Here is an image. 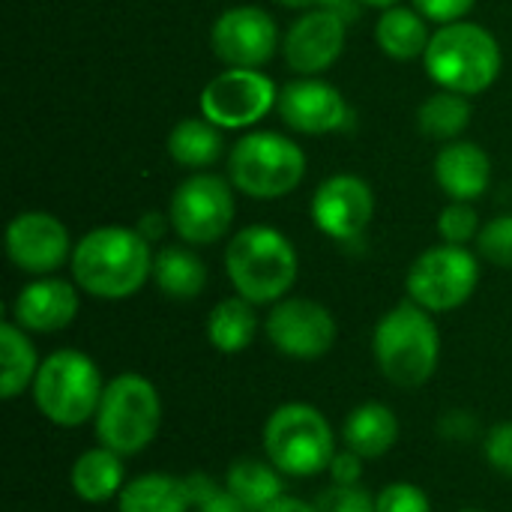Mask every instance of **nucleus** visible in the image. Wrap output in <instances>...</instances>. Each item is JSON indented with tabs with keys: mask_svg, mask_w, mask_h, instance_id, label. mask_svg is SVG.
I'll list each match as a JSON object with an SVG mask.
<instances>
[{
	"mask_svg": "<svg viewBox=\"0 0 512 512\" xmlns=\"http://www.w3.org/2000/svg\"><path fill=\"white\" fill-rule=\"evenodd\" d=\"M210 45L231 69H258L276 54L279 30L261 6H234L216 18Z\"/></svg>",
	"mask_w": 512,
	"mask_h": 512,
	"instance_id": "13",
	"label": "nucleus"
},
{
	"mask_svg": "<svg viewBox=\"0 0 512 512\" xmlns=\"http://www.w3.org/2000/svg\"><path fill=\"white\" fill-rule=\"evenodd\" d=\"M225 270L237 294L249 303H279L297 279V252L282 231L249 225L228 243Z\"/></svg>",
	"mask_w": 512,
	"mask_h": 512,
	"instance_id": "4",
	"label": "nucleus"
},
{
	"mask_svg": "<svg viewBox=\"0 0 512 512\" xmlns=\"http://www.w3.org/2000/svg\"><path fill=\"white\" fill-rule=\"evenodd\" d=\"M276 108H279L282 120L294 132H303V135H327V132L345 126V120H348L345 96L333 84H327L315 75H303V78L285 84L279 90Z\"/></svg>",
	"mask_w": 512,
	"mask_h": 512,
	"instance_id": "17",
	"label": "nucleus"
},
{
	"mask_svg": "<svg viewBox=\"0 0 512 512\" xmlns=\"http://www.w3.org/2000/svg\"><path fill=\"white\" fill-rule=\"evenodd\" d=\"M75 285L99 300H126L153 276V252L141 231L105 225L87 231L72 249Z\"/></svg>",
	"mask_w": 512,
	"mask_h": 512,
	"instance_id": "1",
	"label": "nucleus"
},
{
	"mask_svg": "<svg viewBox=\"0 0 512 512\" xmlns=\"http://www.w3.org/2000/svg\"><path fill=\"white\" fill-rule=\"evenodd\" d=\"M438 234L450 246H465L480 237V216L468 201H453L438 216Z\"/></svg>",
	"mask_w": 512,
	"mask_h": 512,
	"instance_id": "30",
	"label": "nucleus"
},
{
	"mask_svg": "<svg viewBox=\"0 0 512 512\" xmlns=\"http://www.w3.org/2000/svg\"><path fill=\"white\" fill-rule=\"evenodd\" d=\"M225 486L249 512H261L285 495L282 471L273 462H261V459L231 462L225 474Z\"/></svg>",
	"mask_w": 512,
	"mask_h": 512,
	"instance_id": "27",
	"label": "nucleus"
},
{
	"mask_svg": "<svg viewBox=\"0 0 512 512\" xmlns=\"http://www.w3.org/2000/svg\"><path fill=\"white\" fill-rule=\"evenodd\" d=\"M459 512H483V510H459Z\"/></svg>",
	"mask_w": 512,
	"mask_h": 512,
	"instance_id": "41",
	"label": "nucleus"
},
{
	"mask_svg": "<svg viewBox=\"0 0 512 512\" xmlns=\"http://www.w3.org/2000/svg\"><path fill=\"white\" fill-rule=\"evenodd\" d=\"M483 450H486L489 465H492L498 474L512 477V423H498V426H492V432H489L486 441H483Z\"/></svg>",
	"mask_w": 512,
	"mask_h": 512,
	"instance_id": "35",
	"label": "nucleus"
},
{
	"mask_svg": "<svg viewBox=\"0 0 512 512\" xmlns=\"http://www.w3.org/2000/svg\"><path fill=\"white\" fill-rule=\"evenodd\" d=\"M429 18H423L420 12L408 9V6H390L381 12L378 24H375V39H378V48L393 57V60H414V57H423L426 48H429V27H426Z\"/></svg>",
	"mask_w": 512,
	"mask_h": 512,
	"instance_id": "23",
	"label": "nucleus"
},
{
	"mask_svg": "<svg viewBox=\"0 0 512 512\" xmlns=\"http://www.w3.org/2000/svg\"><path fill=\"white\" fill-rule=\"evenodd\" d=\"M261 512H315L312 504H306V501H300V498H288V495H282L279 501H273L270 507H264Z\"/></svg>",
	"mask_w": 512,
	"mask_h": 512,
	"instance_id": "39",
	"label": "nucleus"
},
{
	"mask_svg": "<svg viewBox=\"0 0 512 512\" xmlns=\"http://www.w3.org/2000/svg\"><path fill=\"white\" fill-rule=\"evenodd\" d=\"M93 423L102 447L120 456H138L153 444L162 423L159 390L144 375L123 372L105 384Z\"/></svg>",
	"mask_w": 512,
	"mask_h": 512,
	"instance_id": "6",
	"label": "nucleus"
},
{
	"mask_svg": "<svg viewBox=\"0 0 512 512\" xmlns=\"http://www.w3.org/2000/svg\"><path fill=\"white\" fill-rule=\"evenodd\" d=\"M276 99V84L264 72L228 69L210 78L201 90V114L219 129H243L258 123Z\"/></svg>",
	"mask_w": 512,
	"mask_h": 512,
	"instance_id": "11",
	"label": "nucleus"
},
{
	"mask_svg": "<svg viewBox=\"0 0 512 512\" xmlns=\"http://www.w3.org/2000/svg\"><path fill=\"white\" fill-rule=\"evenodd\" d=\"M306 153L279 132H252L240 138L228 156L231 183L258 201H273L300 186Z\"/></svg>",
	"mask_w": 512,
	"mask_h": 512,
	"instance_id": "8",
	"label": "nucleus"
},
{
	"mask_svg": "<svg viewBox=\"0 0 512 512\" xmlns=\"http://www.w3.org/2000/svg\"><path fill=\"white\" fill-rule=\"evenodd\" d=\"M315 512H375V498L360 486H333L315 501Z\"/></svg>",
	"mask_w": 512,
	"mask_h": 512,
	"instance_id": "34",
	"label": "nucleus"
},
{
	"mask_svg": "<svg viewBox=\"0 0 512 512\" xmlns=\"http://www.w3.org/2000/svg\"><path fill=\"white\" fill-rule=\"evenodd\" d=\"M342 441L363 459H381L399 441V417L381 402H366L345 417Z\"/></svg>",
	"mask_w": 512,
	"mask_h": 512,
	"instance_id": "20",
	"label": "nucleus"
},
{
	"mask_svg": "<svg viewBox=\"0 0 512 512\" xmlns=\"http://www.w3.org/2000/svg\"><path fill=\"white\" fill-rule=\"evenodd\" d=\"M192 495L186 477L144 474L123 486L117 495V512H189Z\"/></svg>",
	"mask_w": 512,
	"mask_h": 512,
	"instance_id": "22",
	"label": "nucleus"
},
{
	"mask_svg": "<svg viewBox=\"0 0 512 512\" xmlns=\"http://www.w3.org/2000/svg\"><path fill=\"white\" fill-rule=\"evenodd\" d=\"M222 132L210 120H180L168 135V153L183 168H207L222 153Z\"/></svg>",
	"mask_w": 512,
	"mask_h": 512,
	"instance_id": "28",
	"label": "nucleus"
},
{
	"mask_svg": "<svg viewBox=\"0 0 512 512\" xmlns=\"http://www.w3.org/2000/svg\"><path fill=\"white\" fill-rule=\"evenodd\" d=\"M264 330L270 345L291 360H318L330 354L339 333L330 309L306 297H288L273 303Z\"/></svg>",
	"mask_w": 512,
	"mask_h": 512,
	"instance_id": "12",
	"label": "nucleus"
},
{
	"mask_svg": "<svg viewBox=\"0 0 512 512\" xmlns=\"http://www.w3.org/2000/svg\"><path fill=\"white\" fill-rule=\"evenodd\" d=\"M255 336H258L255 303H249L240 294L216 303L213 312L207 315V342L219 354H240L255 342Z\"/></svg>",
	"mask_w": 512,
	"mask_h": 512,
	"instance_id": "24",
	"label": "nucleus"
},
{
	"mask_svg": "<svg viewBox=\"0 0 512 512\" xmlns=\"http://www.w3.org/2000/svg\"><path fill=\"white\" fill-rule=\"evenodd\" d=\"M264 453L285 477H315L330 468L336 438L327 417L306 405L288 402L264 423Z\"/></svg>",
	"mask_w": 512,
	"mask_h": 512,
	"instance_id": "7",
	"label": "nucleus"
},
{
	"mask_svg": "<svg viewBox=\"0 0 512 512\" xmlns=\"http://www.w3.org/2000/svg\"><path fill=\"white\" fill-rule=\"evenodd\" d=\"M480 282L477 255L465 246H432L408 270V297L426 312H453L471 300Z\"/></svg>",
	"mask_w": 512,
	"mask_h": 512,
	"instance_id": "9",
	"label": "nucleus"
},
{
	"mask_svg": "<svg viewBox=\"0 0 512 512\" xmlns=\"http://www.w3.org/2000/svg\"><path fill=\"white\" fill-rule=\"evenodd\" d=\"M30 390L39 414L48 423L60 429H78L96 417L105 384L93 357L75 348H60L39 363Z\"/></svg>",
	"mask_w": 512,
	"mask_h": 512,
	"instance_id": "5",
	"label": "nucleus"
},
{
	"mask_svg": "<svg viewBox=\"0 0 512 512\" xmlns=\"http://www.w3.org/2000/svg\"><path fill=\"white\" fill-rule=\"evenodd\" d=\"M360 3H366V6H378V9H390V6H396L399 0H360Z\"/></svg>",
	"mask_w": 512,
	"mask_h": 512,
	"instance_id": "40",
	"label": "nucleus"
},
{
	"mask_svg": "<svg viewBox=\"0 0 512 512\" xmlns=\"http://www.w3.org/2000/svg\"><path fill=\"white\" fill-rule=\"evenodd\" d=\"M6 255L9 261L33 276H48L63 267L72 255L66 225L42 210L21 213L6 228Z\"/></svg>",
	"mask_w": 512,
	"mask_h": 512,
	"instance_id": "14",
	"label": "nucleus"
},
{
	"mask_svg": "<svg viewBox=\"0 0 512 512\" xmlns=\"http://www.w3.org/2000/svg\"><path fill=\"white\" fill-rule=\"evenodd\" d=\"M375 512H432V501L414 483H390L375 495Z\"/></svg>",
	"mask_w": 512,
	"mask_h": 512,
	"instance_id": "33",
	"label": "nucleus"
},
{
	"mask_svg": "<svg viewBox=\"0 0 512 512\" xmlns=\"http://www.w3.org/2000/svg\"><path fill=\"white\" fill-rule=\"evenodd\" d=\"M72 492L84 504H105L123 492V456L108 447H93L81 453L69 471Z\"/></svg>",
	"mask_w": 512,
	"mask_h": 512,
	"instance_id": "21",
	"label": "nucleus"
},
{
	"mask_svg": "<svg viewBox=\"0 0 512 512\" xmlns=\"http://www.w3.org/2000/svg\"><path fill=\"white\" fill-rule=\"evenodd\" d=\"M477 0H414L417 12L429 21H438V24H453V21H462V15H468L474 9Z\"/></svg>",
	"mask_w": 512,
	"mask_h": 512,
	"instance_id": "36",
	"label": "nucleus"
},
{
	"mask_svg": "<svg viewBox=\"0 0 512 512\" xmlns=\"http://www.w3.org/2000/svg\"><path fill=\"white\" fill-rule=\"evenodd\" d=\"M372 354L381 375L396 387L426 384L441 360V336L432 312L405 300L393 306L372 333Z\"/></svg>",
	"mask_w": 512,
	"mask_h": 512,
	"instance_id": "2",
	"label": "nucleus"
},
{
	"mask_svg": "<svg viewBox=\"0 0 512 512\" xmlns=\"http://www.w3.org/2000/svg\"><path fill=\"white\" fill-rule=\"evenodd\" d=\"M186 486L198 512H249L228 492V486H216L207 474H189Z\"/></svg>",
	"mask_w": 512,
	"mask_h": 512,
	"instance_id": "31",
	"label": "nucleus"
},
{
	"mask_svg": "<svg viewBox=\"0 0 512 512\" xmlns=\"http://www.w3.org/2000/svg\"><path fill=\"white\" fill-rule=\"evenodd\" d=\"M471 102L468 96L462 93H453V90H441L435 96H429L420 111H417V126L426 138H435V141H456L468 123H471Z\"/></svg>",
	"mask_w": 512,
	"mask_h": 512,
	"instance_id": "29",
	"label": "nucleus"
},
{
	"mask_svg": "<svg viewBox=\"0 0 512 512\" xmlns=\"http://www.w3.org/2000/svg\"><path fill=\"white\" fill-rule=\"evenodd\" d=\"M39 372L36 348L24 327L15 321L0 324V393L3 399L21 396L27 387H33V378Z\"/></svg>",
	"mask_w": 512,
	"mask_h": 512,
	"instance_id": "26",
	"label": "nucleus"
},
{
	"mask_svg": "<svg viewBox=\"0 0 512 512\" xmlns=\"http://www.w3.org/2000/svg\"><path fill=\"white\" fill-rule=\"evenodd\" d=\"M477 246L489 264L512 270V216H498V219L486 222L480 228Z\"/></svg>",
	"mask_w": 512,
	"mask_h": 512,
	"instance_id": "32",
	"label": "nucleus"
},
{
	"mask_svg": "<svg viewBox=\"0 0 512 512\" xmlns=\"http://www.w3.org/2000/svg\"><path fill=\"white\" fill-rule=\"evenodd\" d=\"M492 162L474 141H450L435 159V180L453 201H477L489 189Z\"/></svg>",
	"mask_w": 512,
	"mask_h": 512,
	"instance_id": "19",
	"label": "nucleus"
},
{
	"mask_svg": "<svg viewBox=\"0 0 512 512\" xmlns=\"http://www.w3.org/2000/svg\"><path fill=\"white\" fill-rule=\"evenodd\" d=\"M288 9H339L348 15V3L345 0H276Z\"/></svg>",
	"mask_w": 512,
	"mask_h": 512,
	"instance_id": "38",
	"label": "nucleus"
},
{
	"mask_svg": "<svg viewBox=\"0 0 512 512\" xmlns=\"http://www.w3.org/2000/svg\"><path fill=\"white\" fill-rule=\"evenodd\" d=\"M327 474L333 477V486H357L360 477H363V456H357L354 450H342L333 456Z\"/></svg>",
	"mask_w": 512,
	"mask_h": 512,
	"instance_id": "37",
	"label": "nucleus"
},
{
	"mask_svg": "<svg viewBox=\"0 0 512 512\" xmlns=\"http://www.w3.org/2000/svg\"><path fill=\"white\" fill-rule=\"evenodd\" d=\"M15 324L30 333L66 330L78 315V291L66 279H36L21 288L12 306Z\"/></svg>",
	"mask_w": 512,
	"mask_h": 512,
	"instance_id": "18",
	"label": "nucleus"
},
{
	"mask_svg": "<svg viewBox=\"0 0 512 512\" xmlns=\"http://www.w3.org/2000/svg\"><path fill=\"white\" fill-rule=\"evenodd\" d=\"M168 219L189 246L216 243L234 222V192L216 174H192L174 189Z\"/></svg>",
	"mask_w": 512,
	"mask_h": 512,
	"instance_id": "10",
	"label": "nucleus"
},
{
	"mask_svg": "<svg viewBox=\"0 0 512 512\" xmlns=\"http://www.w3.org/2000/svg\"><path fill=\"white\" fill-rule=\"evenodd\" d=\"M375 216V195L354 174L327 177L312 195V219L333 240H357Z\"/></svg>",
	"mask_w": 512,
	"mask_h": 512,
	"instance_id": "15",
	"label": "nucleus"
},
{
	"mask_svg": "<svg viewBox=\"0 0 512 512\" xmlns=\"http://www.w3.org/2000/svg\"><path fill=\"white\" fill-rule=\"evenodd\" d=\"M153 282L171 300H192L207 285V267L186 246H165L153 255Z\"/></svg>",
	"mask_w": 512,
	"mask_h": 512,
	"instance_id": "25",
	"label": "nucleus"
},
{
	"mask_svg": "<svg viewBox=\"0 0 512 512\" xmlns=\"http://www.w3.org/2000/svg\"><path fill=\"white\" fill-rule=\"evenodd\" d=\"M345 48V12L309 9L300 15L282 42L285 63L300 75H318L330 69Z\"/></svg>",
	"mask_w": 512,
	"mask_h": 512,
	"instance_id": "16",
	"label": "nucleus"
},
{
	"mask_svg": "<svg viewBox=\"0 0 512 512\" xmlns=\"http://www.w3.org/2000/svg\"><path fill=\"white\" fill-rule=\"evenodd\" d=\"M426 72L441 90L462 96H477L495 84L501 75V45L498 39L471 21L441 24L423 54Z\"/></svg>",
	"mask_w": 512,
	"mask_h": 512,
	"instance_id": "3",
	"label": "nucleus"
}]
</instances>
